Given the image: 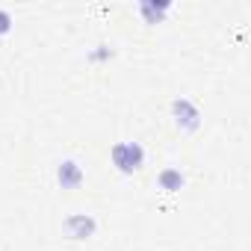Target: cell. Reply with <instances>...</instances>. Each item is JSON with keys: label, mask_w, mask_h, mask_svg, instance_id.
Listing matches in <instances>:
<instances>
[{"label": "cell", "mask_w": 251, "mask_h": 251, "mask_svg": "<svg viewBox=\"0 0 251 251\" xmlns=\"http://www.w3.org/2000/svg\"><path fill=\"white\" fill-rule=\"evenodd\" d=\"M95 227H98V222H95L92 216H83V213L65 219V230H68V236H74V239H86V236H92Z\"/></svg>", "instance_id": "obj_2"}, {"label": "cell", "mask_w": 251, "mask_h": 251, "mask_svg": "<svg viewBox=\"0 0 251 251\" xmlns=\"http://www.w3.org/2000/svg\"><path fill=\"white\" fill-rule=\"evenodd\" d=\"M139 9H142V12L148 15V21L154 24V21H160V18H163V15L169 12V3H160V6H157V3H142Z\"/></svg>", "instance_id": "obj_6"}, {"label": "cell", "mask_w": 251, "mask_h": 251, "mask_svg": "<svg viewBox=\"0 0 251 251\" xmlns=\"http://www.w3.org/2000/svg\"><path fill=\"white\" fill-rule=\"evenodd\" d=\"M160 186H163V189H169V192H175V189H180V186H183V175H180L177 169H166V172L160 175Z\"/></svg>", "instance_id": "obj_5"}, {"label": "cell", "mask_w": 251, "mask_h": 251, "mask_svg": "<svg viewBox=\"0 0 251 251\" xmlns=\"http://www.w3.org/2000/svg\"><path fill=\"white\" fill-rule=\"evenodd\" d=\"M9 27H12V15L6 9H0V33H9Z\"/></svg>", "instance_id": "obj_7"}, {"label": "cell", "mask_w": 251, "mask_h": 251, "mask_svg": "<svg viewBox=\"0 0 251 251\" xmlns=\"http://www.w3.org/2000/svg\"><path fill=\"white\" fill-rule=\"evenodd\" d=\"M112 163H115L118 172L133 175V172L142 169V163H145V151H142L139 142H118V145L112 148Z\"/></svg>", "instance_id": "obj_1"}, {"label": "cell", "mask_w": 251, "mask_h": 251, "mask_svg": "<svg viewBox=\"0 0 251 251\" xmlns=\"http://www.w3.org/2000/svg\"><path fill=\"white\" fill-rule=\"evenodd\" d=\"M80 180H83V169H80L77 163H71V160L59 163V183H62L65 189H74Z\"/></svg>", "instance_id": "obj_4"}, {"label": "cell", "mask_w": 251, "mask_h": 251, "mask_svg": "<svg viewBox=\"0 0 251 251\" xmlns=\"http://www.w3.org/2000/svg\"><path fill=\"white\" fill-rule=\"evenodd\" d=\"M175 115H177V124H189V127H198V109L192 100L180 98L175 100Z\"/></svg>", "instance_id": "obj_3"}]
</instances>
